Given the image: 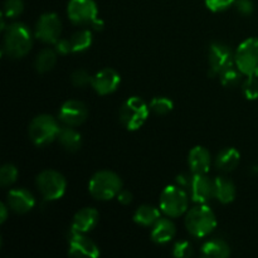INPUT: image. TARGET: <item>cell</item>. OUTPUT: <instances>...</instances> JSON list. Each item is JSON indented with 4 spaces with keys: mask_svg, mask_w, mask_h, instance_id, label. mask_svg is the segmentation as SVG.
<instances>
[{
    "mask_svg": "<svg viewBox=\"0 0 258 258\" xmlns=\"http://www.w3.org/2000/svg\"><path fill=\"white\" fill-rule=\"evenodd\" d=\"M189 194L196 204H207L214 198V180L207 174H194Z\"/></svg>",
    "mask_w": 258,
    "mask_h": 258,
    "instance_id": "cell-15",
    "label": "cell"
},
{
    "mask_svg": "<svg viewBox=\"0 0 258 258\" xmlns=\"http://www.w3.org/2000/svg\"><path fill=\"white\" fill-rule=\"evenodd\" d=\"M121 83V76L117 71L112 68H103L98 71L92 77L91 87L96 91V93L101 96L111 95L118 88Z\"/></svg>",
    "mask_w": 258,
    "mask_h": 258,
    "instance_id": "cell-14",
    "label": "cell"
},
{
    "mask_svg": "<svg viewBox=\"0 0 258 258\" xmlns=\"http://www.w3.org/2000/svg\"><path fill=\"white\" fill-rule=\"evenodd\" d=\"M242 92L247 100H258V77H246L242 82Z\"/></svg>",
    "mask_w": 258,
    "mask_h": 258,
    "instance_id": "cell-31",
    "label": "cell"
},
{
    "mask_svg": "<svg viewBox=\"0 0 258 258\" xmlns=\"http://www.w3.org/2000/svg\"><path fill=\"white\" fill-rule=\"evenodd\" d=\"M159 208L169 218H178L189 209V197L185 189L175 185H168L161 191Z\"/></svg>",
    "mask_w": 258,
    "mask_h": 258,
    "instance_id": "cell-5",
    "label": "cell"
},
{
    "mask_svg": "<svg viewBox=\"0 0 258 258\" xmlns=\"http://www.w3.org/2000/svg\"><path fill=\"white\" fill-rule=\"evenodd\" d=\"M176 228L169 218H160L151 229V241L156 244H166L175 237Z\"/></svg>",
    "mask_w": 258,
    "mask_h": 258,
    "instance_id": "cell-19",
    "label": "cell"
},
{
    "mask_svg": "<svg viewBox=\"0 0 258 258\" xmlns=\"http://www.w3.org/2000/svg\"><path fill=\"white\" fill-rule=\"evenodd\" d=\"M150 113L149 103L141 97L133 96L122 103L120 108V121L128 131H136L143 127Z\"/></svg>",
    "mask_w": 258,
    "mask_h": 258,
    "instance_id": "cell-6",
    "label": "cell"
},
{
    "mask_svg": "<svg viewBox=\"0 0 258 258\" xmlns=\"http://www.w3.org/2000/svg\"><path fill=\"white\" fill-rule=\"evenodd\" d=\"M151 112L158 116H165L171 112L174 108V102L168 97H155L149 103Z\"/></svg>",
    "mask_w": 258,
    "mask_h": 258,
    "instance_id": "cell-28",
    "label": "cell"
},
{
    "mask_svg": "<svg viewBox=\"0 0 258 258\" xmlns=\"http://www.w3.org/2000/svg\"><path fill=\"white\" fill-rule=\"evenodd\" d=\"M2 53L12 59H19L30 52L33 34L24 23H13L5 28Z\"/></svg>",
    "mask_w": 258,
    "mask_h": 258,
    "instance_id": "cell-1",
    "label": "cell"
},
{
    "mask_svg": "<svg viewBox=\"0 0 258 258\" xmlns=\"http://www.w3.org/2000/svg\"><path fill=\"white\" fill-rule=\"evenodd\" d=\"M57 141L64 150L75 153L82 145V136L73 126H63L58 134Z\"/></svg>",
    "mask_w": 258,
    "mask_h": 258,
    "instance_id": "cell-22",
    "label": "cell"
},
{
    "mask_svg": "<svg viewBox=\"0 0 258 258\" xmlns=\"http://www.w3.org/2000/svg\"><path fill=\"white\" fill-rule=\"evenodd\" d=\"M88 108L82 101L68 100L60 106L58 118L66 126H80L87 120Z\"/></svg>",
    "mask_w": 258,
    "mask_h": 258,
    "instance_id": "cell-13",
    "label": "cell"
},
{
    "mask_svg": "<svg viewBox=\"0 0 258 258\" xmlns=\"http://www.w3.org/2000/svg\"><path fill=\"white\" fill-rule=\"evenodd\" d=\"M54 49L57 50L58 54H70L73 53L72 43L70 38H59L54 44Z\"/></svg>",
    "mask_w": 258,
    "mask_h": 258,
    "instance_id": "cell-35",
    "label": "cell"
},
{
    "mask_svg": "<svg viewBox=\"0 0 258 258\" xmlns=\"http://www.w3.org/2000/svg\"><path fill=\"white\" fill-rule=\"evenodd\" d=\"M35 185L40 196L48 202L58 201L67 190V180L64 175L53 169L40 171L35 179Z\"/></svg>",
    "mask_w": 258,
    "mask_h": 258,
    "instance_id": "cell-7",
    "label": "cell"
},
{
    "mask_svg": "<svg viewBox=\"0 0 258 258\" xmlns=\"http://www.w3.org/2000/svg\"><path fill=\"white\" fill-rule=\"evenodd\" d=\"M116 199L122 206H128L133 202V193L128 190H125V189H121V191L117 194Z\"/></svg>",
    "mask_w": 258,
    "mask_h": 258,
    "instance_id": "cell-38",
    "label": "cell"
},
{
    "mask_svg": "<svg viewBox=\"0 0 258 258\" xmlns=\"http://www.w3.org/2000/svg\"><path fill=\"white\" fill-rule=\"evenodd\" d=\"M68 254L72 257L97 258L100 256V249L92 239L86 236V233L71 229V234L68 237Z\"/></svg>",
    "mask_w": 258,
    "mask_h": 258,
    "instance_id": "cell-12",
    "label": "cell"
},
{
    "mask_svg": "<svg viewBox=\"0 0 258 258\" xmlns=\"http://www.w3.org/2000/svg\"><path fill=\"white\" fill-rule=\"evenodd\" d=\"M209 75L219 76L227 68L234 66V53L226 43L214 42L208 48Z\"/></svg>",
    "mask_w": 258,
    "mask_h": 258,
    "instance_id": "cell-9",
    "label": "cell"
},
{
    "mask_svg": "<svg viewBox=\"0 0 258 258\" xmlns=\"http://www.w3.org/2000/svg\"><path fill=\"white\" fill-rule=\"evenodd\" d=\"M68 19L76 25H91L98 15L95 0H70L67 5Z\"/></svg>",
    "mask_w": 258,
    "mask_h": 258,
    "instance_id": "cell-11",
    "label": "cell"
},
{
    "mask_svg": "<svg viewBox=\"0 0 258 258\" xmlns=\"http://www.w3.org/2000/svg\"><path fill=\"white\" fill-rule=\"evenodd\" d=\"M72 43L73 53L85 52L92 45V30L91 29H80L76 33H73L72 37L70 38Z\"/></svg>",
    "mask_w": 258,
    "mask_h": 258,
    "instance_id": "cell-26",
    "label": "cell"
},
{
    "mask_svg": "<svg viewBox=\"0 0 258 258\" xmlns=\"http://www.w3.org/2000/svg\"><path fill=\"white\" fill-rule=\"evenodd\" d=\"M122 189V180L111 170H100L92 175L88 183V191L96 201L107 202L116 198Z\"/></svg>",
    "mask_w": 258,
    "mask_h": 258,
    "instance_id": "cell-3",
    "label": "cell"
},
{
    "mask_svg": "<svg viewBox=\"0 0 258 258\" xmlns=\"http://www.w3.org/2000/svg\"><path fill=\"white\" fill-rule=\"evenodd\" d=\"M173 256L176 258H188L193 256V246L189 241H178L173 247Z\"/></svg>",
    "mask_w": 258,
    "mask_h": 258,
    "instance_id": "cell-33",
    "label": "cell"
},
{
    "mask_svg": "<svg viewBox=\"0 0 258 258\" xmlns=\"http://www.w3.org/2000/svg\"><path fill=\"white\" fill-rule=\"evenodd\" d=\"M92 77L93 76H91L86 70H76L71 75V82L75 87L83 88L92 83Z\"/></svg>",
    "mask_w": 258,
    "mask_h": 258,
    "instance_id": "cell-32",
    "label": "cell"
},
{
    "mask_svg": "<svg viewBox=\"0 0 258 258\" xmlns=\"http://www.w3.org/2000/svg\"><path fill=\"white\" fill-rule=\"evenodd\" d=\"M237 189L233 181L226 176L214 179V198L222 204H229L236 199Z\"/></svg>",
    "mask_w": 258,
    "mask_h": 258,
    "instance_id": "cell-20",
    "label": "cell"
},
{
    "mask_svg": "<svg viewBox=\"0 0 258 258\" xmlns=\"http://www.w3.org/2000/svg\"><path fill=\"white\" fill-rule=\"evenodd\" d=\"M103 27H105V23H103V20L98 19V18L95 20V22L92 23V24H91V29H92V30H97V32L102 30Z\"/></svg>",
    "mask_w": 258,
    "mask_h": 258,
    "instance_id": "cell-40",
    "label": "cell"
},
{
    "mask_svg": "<svg viewBox=\"0 0 258 258\" xmlns=\"http://www.w3.org/2000/svg\"><path fill=\"white\" fill-rule=\"evenodd\" d=\"M57 50L54 48H43L34 60L35 70L39 73H47L54 68L57 63Z\"/></svg>",
    "mask_w": 258,
    "mask_h": 258,
    "instance_id": "cell-25",
    "label": "cell"
},
{
    "mask_svg": "<svg viewBox=\"0 0 258 258\" xmlns=\"http://www.w3.org/2000/svg\"><path fill=\"white\" fill-rule=\"evenodd\" d=\"M241 163V154L234 148H226L218 153L216 156V168L222 173H231L236 170Z\"/></svg>",
    "mask_w": 258,
    "mask_h": 258,
    "instance_id": "cell-21",
    "label": "cell"
},
{
    "mask_svg": "<svg viewBox=\"0 0 258 258\" xmlns=\"http://www.w3.org/2000/svg\"><path fill=\"white\" fill-rule=\"evenodd\" d=\"M9 206L7 204V202L5 203H2L0 204V223H5V221L8 219V214H9Z\"/></svg>",
    "mask_w": 258,
    "mask_h": 258,
    "instance_id": "cell-39",
    "label": "cell"
},
{
    "mask_svg": "<svg viewBox=\"0 0 258 258\" xmlns=\"http://www.w3.org/2000/svg\"><path fill=\"white\" fill-rule=\"evenodd\" d=\"M62 34V20L55 13H45L40 15L35 24L34 35L45 44H55Z\"/></svg>",
    "mask_w": 258,
    "mask_h": 258,
    "instance_id": "cell-10",
    "label": "cell"
},
{
    "mask_svg": "<svg viewBox=\"0 0 258 258\" xmlns=\"http://www.w3.org/2000/svg\"><path fill=\"white\" fill-rule=\"evenodd\" d=\"M193 173L190 174H179L178 176L175 178V184L178 186H180V188L185 189L186 191H189V189H190V185H191V181H193Z\"/></svg>",
    "mask_w": 258,
    "mask_h": 258,
    "instance_id": "cell-37",
    "label": "cell"
},
{
    "mask_svg": "<svg viewBox=\"0 0 258 258\" xmlns=\"http://www.w3.org/2000/svg\"><path fill=\"white\" fill-rule=\"evenodd\" d=\"M207 8L213 13H221L229 9L236 3V0H204Z\"/></svg>",
    "mask_w": 258,
    "mask_h": 258,
    "instance_id": "cell-34",
    "label": "cell"
},
{
    "mask_svg": "<svg viewBox=\"0 0 258 258\" xmlns=\"http://www.w3.org/2000/svg\"><path fill=\"white\" fill-rule=\"evenodd\" d=\"M7 204L10 211L18 214H25L34 208L35 198L28 189L15 188L8 193Z\"/></svg>",
    "mask_w": 258,
    "mask_h": 258,
    "instance_id": "cell-16",
    "label": "cell"
},
{
    "mask_svg": "<svg viewBox=\"0 0 258 258\" xmlns=\"http://www.w3.org/2000/svg\"><path fill=\"white\" fill-rule=\"evenodd\" d=\"M234 64L246 77H258V38H248L237 47Z\"/></svg>",
    "mask_w": 258,
    "mask_h": 258,
    "instance_id": "cell-8",
    "label": "cell"
},
{
    "mask_svg": "<svg viewBox=\"0 0 258 258\" xmlns=\"http://www.w3.org/2000/svg\"><path fill=\"white\" fill-rule=\"evenodd\" d=\"M242 72L236 67V64L232 66V67L227 68L226 71L221 73L218 76L219 80H221V83L224 86V87H236L241 83L242 81Z\"/></svg>",
    "mask_w": 258,
    "mask_h": 258,
    "instance_id": "cell-27",
    "label": "cell"
},
{
    "mask_svg": "<svg viewBox=\"0 0 258 258\" xmlns=\"http://www.w3.org/2000/svg\"><path fill=\"white\" fill-rule=\"evenodd\" d=\"M184 224L190 236L196 238H204L216 229V213L207 204H197L186 211Z\"/></svg>",
    "mask_w": 258,
    "mask_h": 258,
    "instance_id": "cell-2",
    "label": "cell"
},
{
    "mask_svg": "<svg viewBox=\"0 0 258 258\" xmlns=\"http://www.w3.org/2000/svg\"><path fill=\"white\" fill-rule=\"evenodd\" d=\"M60 126L53 116L48 113L38 115L30 121L28 135L32 143L37 146H47L57 140Z\"/></svg>",
    "mask_w": 258,
    "mask_h": 258,
    "instance_id": "cell-4",
    "label": "cell"
},
{
    "mask_svg": "<svg viewBox=\"0 0 258 258\" xmlns=\"http://www.w3.org/2000/svg\"><path fill=\"white\" fill-rule=\"evenodd\" d=\"M23 10H24V2L23 0H5L2 14L8 19H15L22 14Z\"/></svg>",
    "mask_w": 258,
    "mask_h": 258,
    "instance_id": "cell-30",
    "label": "cell"
},
{
    "mask_svg": "<svg viewBox=\"0 0 258 258\" xmlns=\"http://www.w3.org/2000/svg\"><path fill=\"white\" fill-rule=\"evenodd\" d=\"M236 9L242 15H251L254 10V5L251 0H236Z\"/></svg>",
    "mask_w": 258,
    "mask_h": 258,
    "instance_id": "cell-36",
    "label": "cell"
},
{
    "mask_svg": "<svg viewBox=\"0 0 258 258\" xmlns=\"http://www.w3.org/2000/svg\"><path fill=\"white\" fill-rule=\"evenodd\" d=\"M160 208L150 204H143L134 213V222L139 226L153 227L160 219Z\"/></svg>",
    "mask_w": 258,
    "mask_h": 258,
    "instance_id": "cell-24",
    "label": "cell"
},
{
    "mask_svg": "<svg viewBox=\"0 0 258 258\" xmlns=\"http://www.w3.org/2000/svg\"><path fill=\"white\" fill-rule=\"evenodd\" d=\"M18 179V169L14 164H4L0 169V184L4 188L12 186Z\"/></svg>",
    "mask_w": 258,
    "mask_h": 258,
    "instance_id": "cell-29",
    "label": "cell"
},
{
    "mask_svg": "<svg viewBox=\"0 0 258 258\" xmlns=\"http://www.w3.org/2000/svg\"><path fill=\"white\" fill-rule=\"evenodd\" d=\"M98 219H100V213L97 209L86 207V208L80 209L73 216L71 229L80 233H88L97 226Z\"/></svg>",
    "mask_w": 258,
    "mask_h": 258,
    "instance_id": "cell-17",
    "label": "cell"
},
{
    "mask_svg": "<svg viewBox=\"0 0 258 258\" xmlns=\"http://www.w3.org/2000/svg\"><path fill=\"white\" fill-rule=\"evenodd\" d=\"M212 156L204 146H194L188 154V166L193 174H208L211 170Z\"/></svg>",
    "mask_w": 258,
    "mask_h": 258,
    "instance_id": "cell-18",
    "label": "cell"
},
{
    "mask_svg": "<svg viewBox=\"0 0 258 258\" xmlns=\"http://www.w3.org/2000/svg\"><path fill=\"white\" fill-rule=\"evenodd\" d=\"M201 252L204 257L227 258L231 254V247L224 239L211 238L202 244Z\"/></svg>",
    "mask_w": 258,
    "mask_h": 258,
    "instance_id": "cell-23",
    "label": "cell"
}]
</instances>
